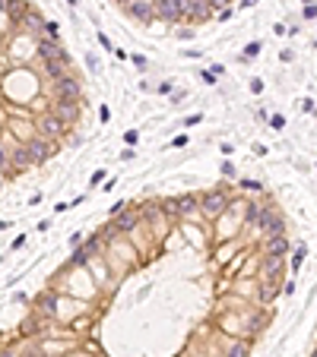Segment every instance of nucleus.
I'll return each mask as SVG.
<instances>
[{
  "mask_svg": "<svg viewBox=\"0 0 317 357\" xmlns=\"http://www.w3.org/2000/svg\"><path fill=\"white\" fill-rule=\"evenodd\" d=\"M191 3L194 0H156V13L162 19L175 22V19H181V16H191Z\"/></svg>",
  "mask_w": 317,
  "mask_h": 357,
  "instance_id": "obj_1",
  "label": "nucleus"
},
{
  "mask_svg": "<svg viewBox=\"0 0 317 357\" xmlns=\"http://www.w3.org/2000/svg\"><path fill=\"white\" fill-rule=\"evenodd\" d=\"M257 228L267 234L270 240H273V237H282V218L273 212V209H263V212H260V218H257Z\"/></svg>",
  "mask_w": 317,
  "mask_h": 357,
  "instance_id": "obj_2",
  "label": "nucleus"
},
{
  "mask_svg": "<svg viewBox=\"0 0 317 357\" xmlns=\"http://www.w3.org/2000/svg\"><path fill=\"white\" fill-rule=\"evenodd\" d=\"M225 206H228V199H225V193H219V190H216V193H207V196L200 199V212L210 215V218L222 215V212H225Z\"/></svg>",
  "mask_w": 317,
  "mask_h": 357,
  "instance_id": "obj_3",
  "label": "nucleus"
},
{
  "mask_svg": "<svg viewBox=\"0 0 317 357\" xmlns=\"http://www.w3.org/2000/svg\"><path fill=\"white\" fill-rule=\"evenodd\" d=\"M64 120L61 117H54V114H51V117H41V124H38V133H41V139H54V136H61L64 133Z\"/></svg>",
  "mask_w": 317,
  "mask_h": 357,
  "instance_id": "obj_4",
  "label": "nucleus"
},
{
  "mask_svg": "<svg viewBox=\"0 0 317 357\" xmlns=\"http://www.w3.org/2000/svg\"><path fill=\"white\" fill-rule=\"evenodd\" d=\"M136 221H140V215H136V212H121V215H114V224H111V231H108V234L133 231V228H136Z\"/></svg>",
  "mask_w": 317,
  "mask_h": 357,
  "instance_id": "obj_5",
  "label": "nucleus"
},
{
  "mask_svg": "<svg viewBox=\"0 0 317 357\" xmlns=\"http://www.w3.org/2000/svg\"><path fill=\"white\" fill-rule=\"evenodd\" d=\"M38 54L45 57V60H64V57H67V51L57 45L54 38H41V41H38Z\"/></svg>",
  "mask_w": 317,
  "mask_h": 357,
  "instance_id": "obj_6",
  "label": "nucleus"
},
{
  "mask_svg": "<svg viewBox=\"0 0 317 357\" xmlns=\"http://www.w3.org/2000/svg\"><path fill=\"white\" fill-rule=\"evenodd\" d=\"M54 117H61L64 124H73L76 117H80V108H76V101H67V98H61L54 104Z\"/></svg>",
  "mask_w": 317,
  "mask_h": 357,
  "instance_id": "obj_7",
  "label": "nucleus"
},
{
  "mask_svg": "<svg viewBox=\"0 0 317 357\" xmlns=\"http://www.w3.org/2000/svg\"><path fill=\"white\" fill-rule=\"evenodd\" d=\"M48 155H51V143L48 139H32L29 143V158L32 161H45Z\"/></svg>",
  "mask_w": 317,
  "mask_h": 357,
  "instance_id": "obj_8",
  "label": "nucleus"
},
{
  "mask_svg": "<svg viewBox=\"0 0 317 357\" xmlns=\"http://www.w3.org/2000/svg\"><path fill=\"white\" fill-rule=\"evenodd\" d=\"M210 13H212V6L207 3V0H194L191 3V19L203 22V19H210Z\"/></svg>",
  "mask_w": 317,
  "mask_h": 357,
  "instance_id": "obj_9",
  "label": "nucleus"
},
{
  "mask_svg": "<svg viewBox=\"0 0 317 357\" xmlns=\"http://www.w3.org/2000/svg\"><path fill=\"white\" fill-rule=\"evenodd\" d=\"M279 294V278H267V282L260 285V300L267 303V300H273Z\"/></svg>",
  "mask_w": 317,
  "mask_h": 357,
  "instance_id": "obj_10",
  "label": "nucleus"
},
{
  "mask_svg": "<svg viewBox=\"0 0 317 357\" xmlns=\"http://www.w3.org/2000/svg\"><path fill=\"white\" fill-rule=\"evenodd\" d=\"M0 6H3L13 19H22V16H25V3H22V0H0Z\"/></svg>",
  "mask_w": 317,
  "mask_h": 357,
  "instance_id": "obj_11",
  "label": "nucleus"
},
{
  "mask_svg": "<svg viewBox=\"0 0 317 357\" xmlns=\"http://www.w3.org/2000/svg\"><path fill=\"white\" fill-rule=\"evenodd\" d=\"M197 209H200V199H197V196H184V199H178V215H194Z\"/></svg>",
  "mask_w": 317,
  "mask_h": 357,
  "instance_id": "obj_12",
  "label": "nucleus"
},
{
  "mask_svg": "<svg viewBox=\"0 0 317 357\" xmlns=\"http://www.w3.org/2000/svg\"><path fill=\"white\" fill-rule=\"evenodd\" d=\"M57 85H61V98H67V101H76V95H80V85H76L73 79H61Z\"/></svg>",
  "mask_w": 317,
  "mask_h": 357,
  "instance_id": "obj_13",
  "label": "nucleus"
},
{
  "mask_svg": "<svg viewBox=\"0 0 317 357\" xmlns=\"http://www.w3.org/2000/svg\"><path fill=\"white\" fill-rule=\"evenodd\" d=\"M263 272H267V278H279V272H282V256H267Z\"/></svg>",
  "mask_w": 317,
  "mask_h": 357,
  "instance_id": "obj_14",
  "label": "nucleus"
},
{
  "mask_svg": "<svg viewBox=\"0 0 317 357\" xmlns=\"http://www.w3.org/2000/svg\"><path fill=\"white\" fill-rule=\"evenodd\" d=\"M289 250V240L286 237H273L270 243H267V256H282Z\"/></svg>",
  "mask_w": 317,
  "mask_h": 357,
  "instance_id": "obj_15",
  "label": "nucleus"
},
{
  "mask_svg": "<svg viewBox=\"0 0 317 357\" xmlns=\"http://www.w3.org/2000/svg\"><path fill=\"white\" fill-rule=\"evenodd\" d=\"M130 13L136 16V19H149V16H152V6H149V3H140V0H136V3H130Z\"/></svg>",
  "mask_w": 317,
  "mask_h": 357,
  "instance_id": "obj_16",
  "label": "nucleus"
},
{
  "mask_svg": "<svg viewBox=\"0 0 317 357\" xmlns=\"http://www.w3.org/2000/svg\"><path fill=\"white\" fill-rule=\"evenodd\" d=\"M41 313H45V316H54L57 313V297L54 294H45V297H41Z\"/></svg>",
  "mask_w": 317,
  "mask_h": 357,
  "instance_id": "obj_17",
  "label": "nucleus"
},
{
  "mask_svg": "<svg viewBox=\"0 0 317 357\" xmlns=\"http://www.w3.org/2000/svg\"><path fill=\"white\" fill-rule=\"evenodd\" d=\"M13 164H16V168H29V164H32L29 149H16V152H13Z\"/></svg>",
  "mask_w": 317,
  "mask_h": 357,
  "instance_id": "obj_18",
  "label": "nucleus"
},
{
  "mask_svg": "<svg viewBox=\"0 0 317 357\" xmlns=\"http://www.w3.org/2000/svg\"><path fill=\"white\" fill-rule=\"evenodd\" d=\"M64 67H67V57L64 60H48V76H64Z\"/></svg>",
  "mask_w": 317,
  "mask_h": 357,
  "instance_id": "obj_19",
  "label": "nucleus"
},
{
  "mask_svg": "<svg viewBox=\"0 0 317 357\" xmlns=\"http://www.w3.org/2000/svg\"><path fill=\"white\" fill-rule=\"evenodd\" d=\"M22 25H29V29H45L41 16H35V13H25V16H22Z\"/></svg>",
  "mask_w": 317,
  "mask_h": 357,
  "instance_id": "obj_20",
  "label": "nucleus"
},
{
  "mask_svg": "<svg viewBox=\"0 0 317 357\" xmlns=\"http://www.w3.org/2000/svg\"><path fill=\"white\" fill-rule=\"evenodd\" d=\"M83 250H86V256H96V253H99V250H102V240H99V237H92V240H89V243H86V247H83Z\"/></svg>",
  "mask_w": 317,
  "mask_h": 357,
  "instance_id": "obj_21",
  "label": "nucleus"
},
{
  "mask_svg": "<svg viewBox=\"0 0 317 357\" xmlns=\"http://www.w3.org/2000/svg\"><path fill=\"white\" fill-rule=\"evenodd\" d=\"M162 212L165 215H178V203L175 199H165V203H162Z\"/></svg>",
  "mask_w": 317,
  "mask_h": 357,
  "instance_id": "obj_22",
  "label": "nucleus"
},
{
  "mask_svg": "<svg viewBox=\"0 0 317 357\" xmlns=\"http://www.w3.org/2000/svg\"><path fill=\"white\" fill-rule=\"evenodd\" d=\"M228 357H247V345H232Z\"/></svg>",
  "mask_w": 317,
  "mask_h": 357,
  "instance_id": "obj_23",
  "label": "nucleus"
},
{
  "mask_svg": "<svg viewBox=\"0 0 317 357\" xmlns=\"http://www.w3.org/2000/svg\"><path fill=\"white\" fill-rule=\"evenodd\" d=\"M257 51H260V45L254 41V45H247V48H244V57H247V60H251V57H257Z\"/></svg>",
  "mask_w": 317,
  "mask_h": 357,
  "instance_id": "obj_24",
  "label": "nucleus"
},
{
  "mask_svg": "<svg viewBox=\"0 0 317 357\" xmlns=\"http://www.w3.org/2000/svg\"><path fill=\"white\" fill-rule=\"evenodd\" d=\"M86 259H89V256H86V250H76V253H73V263H76V266H83Z\"/></svg>",
  "mask_w": 317,
  "mask_h": 357,
  "instance_id": "obj_25",
  "label": "nucleus"
},
{
  "mask_svg": "<svg viewBox=\"0 0 317 357\" xmlns=\"http://www.w3.org/2000/svg\"><path fill=\"white\" fill-rule=\"evenodd\" d=\"M45 32L51 35V38H54V35H57V32H61V25H57V22H48V25H45Z\"/></svg>",
  "mask_w": 317,
  "mask_h": 357,
  "instance_id": "obj_26",
  "label": "nucleus"
},
{
  "mask_svg": "<svg viewBox=\"0 0 317 357\" xmlns=\"http://www.w3.org/2000/svg\"><path fill=\"white\" fill-rule=\"evenodd\" d=\"M207 3L212 6V10H222V6H225V3H228V0H207Z\"/></svg>",
  "mask_w": 317,
  "mask_h": 357,
  "instance_id": "obj_27",
  "label": "nucleus"
},
{
  "mask_svg": "<svg viewBox=\"0 0 317 357\" xmlns=\"http://www.w3.org/2000/svg\"><path fill=\"white\" fill-rule=\"evenodd\" d=\"M3 158H6V155H3V152H0V164H3Z\"/></svg>",
  "mask_w": 317,
  "mask_h": 357,
  "instance_id": "obj_28",
  "label": "nucleus"
},
{
  "mask_svg": "<svg viewBox=\"0 0 317 357\" xmlns=\"http://www.w3.org/2000/svg\"><path fill=\"white\" fill-rule=\"evenodd\" d=\"M25 357H32V354H25Z\"/></svg>",
  "mask_w": 317,
  "mask_h": 357,
  "instance_id": "obj_29",
  "label": "nucleus"
},
{
  "mask_svg": "<svg viewBox=\"0 0 317 357\" xmlns=\"http://www.w3.org/2000/svg\"><path fill=\"white\" fill-rule=\"evenodd\" d=\"M314 357H317V351H314Z\"/></svg>",
  "mask_w": 317,
  "mask_h": 357,
  "instance_id": "obj_30",
  "label": "nucleus"
}]
</instances>
